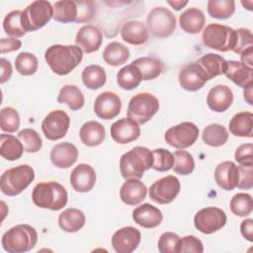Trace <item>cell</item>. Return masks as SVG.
Listing matches in <instances>:
<instances>
[{
    "mask_svg": "<svg viewBox=\"0 0 253 253\" xmlns=\"http://www.w3.org/2000/svg\"><path fill=\"white\" fill-rule=\"evenodd\" d=\"M83 58V50L77 45L53 44L44 52V59L51 71L57 75L69 74L79 65Z\"/></svg>",
    "mask_w": 253,
    "mask_h": 253,
    "instance_id": "cell-1",
    "label": "cell"
},
{
    "mask_svg": "<svg viewBox=\"0 0 253 253\" xmlns=\"http://www.w3.org/2000/svg\"><path fill=\"white\" fill-rule=\"evenodd\" d=\"M32 200L39 208L59 211L66 206L68 194L66 189L58 182H42L33 189Z\"/></svg>",
    "mask_w": 253,
    "mask_h": 253,
    "instance_id": "cell-2",
    "label": "cell"
},
{
    "mask_svg": "<svg viewBox=\"0 0 253 253\" xmlns=\"http://www.w3.org/2000/svg\"><path fill=\"white\" fill-rule=\"evenodd\" d=\"M152 151L143 146H135L121 156L120 171L126 180H140L144 172L152 167Z\"/></svg>",
    "mask_w": 253,
    "mask_h": 253,
    "instance_id": "cell-3",
    "label": "cell"
},
{
    "mask_svg": "<svg viewBox=\"0 0 253 253\" xmlns=\"http://www.w3.org/2000/svg\"><path fill=\"white\" fill-rule=\"evenodd\" d=\"M38 241V232L30 224H18L8 229L1 239L2 247L9 253H24L32 250Z\"/></svg>",
    "mask_w": 253,
    "mask_h": 253,
    "instance_id": "cell-4",
    "label": "cell"
},
{
    "mask_svg": "<svg viewBox=\"0 0 253 253\" xmlns=\"http://www.w3.org/2000/svg\"><path fill=\"white\" fill-rule=\"evenodd\" d=\"M35 179V171L28 164L18 165L6 170L0 179L1 192L9 197L21 194Z\"/></svg>",
    "mask_w": 253,
    "mask_h": 253,
    "instance_id": "cell-5",
    "label": "cell"
},
{
    "mask_svg": "<svg viewBox=\"0 0 253 253\" xmlns=\"http://www.w3.org/2000/svg\"><path fill=\"white\" fill-rule=\"evenodd\" d=\"M236 37V30L217 23L209 24L202 35L203 42L207 47L222 52L234 49Z\"/></svg>",
    "mask_w": 253,
    "mask_h": 253,
    "instance_id": "cell-6",
    "label": "cell"
},
{
    "mask_svg": "<svg viewBox=\"0 0 253 253\" xmlns=\"http://www.w3.org/2000/svg\"><path fill=\"white\" fill-rule=\"evenodd\" d=\"M53 18V6L45 0H37L22 11L21 22L26 32H35L45 26Z\"/></svg>",
    "mask_w": 253,
    "mask_h": 253,
    "instance_id": "cell-7",
    "label": "cell"
},
{
    "mask_svg": "<svg viewBox=\"0 0 253 253\" xmlns=\"http://www.w3.org/2000/svg\"><path fill=\"white\" fill-rule=\"evenodd\" d=\"M159 110L158 99L147 92L134 95L127 106V118L135 121L138 125H143L150 121Z\"/></svg>",
    "mask_w": 253,
    "mask_h": 253,
    "instance_id": "cell-8",
    "label": "cell"
},
{
    "mask_svg": "<svg viewBox=\"0 0 253 253\" xmlns=\"http://www.w3.org/2000/svg\"><path fill=\"white\" fill-rule=\"evenodd\" d=\"M147 30L155 38H167L176 28V17L167 8L159 6L153 8L146 18Z\"/></svg>",
    "mask_w": 253,
    "mask_h": 253,
    "instance_id": "cell-9",
    "label": "cell"
},
{
    "mask_svg": "<svg viewBox=\"0 0 253 253\" xmlns=\"http://www.w3.org/2000/svg\"><path fill=\"white\" fill-rule=\"evenodd\" d=\"M199 137V127L191 122H183L166 130L164 138L166 142L178 149L192 146Z\"/></svg>",
    "mask_w": 253,
    "mask_h": 253,
    "instance_id": "cell-10",
    "label": "cell"
},
{
    "mask_svg": "<svg viewBox=\"0 0 253 253\" xmlns=\"http://www.w3.org/2000/svg\"><path fill=\"white\" fill-rule=\"evenodd\" d=\"M227 220V216L219 208L208 207L200 210L194 216L195 227L205 234H211L221 229Z\"/></svg>",
    "mask_w": 253,
    "mask_h": 253,
    "instance_id": "cell-11",
    "label": "cell"
},
{
    "mask_svg": "<svg viewBox=\"0 0 253 253\" xmlns=\"http://www.w3.org/2000/svg\"><path fill=\"white\" fill-rule=\"evenodd\" d=\"M181 189L180 181L173 175H168L155 181L149 188V198L160 205L170 204L178 196Z\"/></svg>",
    "mask_w": 253,
    "mask_h": 253,
    "instance_id": "cell-12",
    "label": "cell"
},
{
    "mask_svg": "<svg viewBox=\"0 0 253 253\" xmlns=\"http://www.w3.org/2000/svg\"><path fill=\"white\" fill-rule=\"evenodd\" d=\"M70 126L69 116L62 110L51 111L43 119L42 129L48 140H58L65 136Z\"/></svg>",
    "mask_w": 253,
    "mask_h": 253,
    "instance_id": "cell-13",
    "label": "cell"
},
{
    "mask_svg": "<svg viewBox=\"0 0 253 253\" xmlns=\"http://www.w3.org/2000/svg\"><path fill=\"white\" fill-rule=\"evenodd\" d=\"M178 79L181 87L190 92L200 90L209 81L206 72L197 62L183 66L179 72Z\"/></svg>",
    "mask_w": 253,
    "mask_h": 253,
    "instance_id": "cell-14",
    "label": "cell"
},
{
    "mask_svg": "<svg viewBox=\"0 0 253 253\" xmlns=\"http://www.w3.org/2000/svg\"><path fill=\"white\" fill-rule=\"evenodd\" d=\"M141 240L140 231L132 226H125L117 230L112 236V245L118 253L134 251Z\"/></svg>",
    "mask_w": 253,
    "mask_h": 253,
    "instance_id": "cell-15",
    "label": "cell"
},
{
    "mask_svg": "<svg viewBox=\"0 0 253 253\" xmlns=\"http://www.w3.org/2000/svg\"><path fill=\"white\" fill-rule=\"evenodd\" d=\"M122 109L120 97L111 91L99 94L94 103V112L100 119L112 120L116 118Z\"/></svg>",
    "mask_w": 253,
    "mask_h": 253,
    "instance_id": "cell-16",
    "label": "cell"
},
{
    "mask_svg": "<svg viewBox=\"0 0 253 253\" xmlns=\"http://www.w3.org/2000/svg\"><path fill=\"white\" fill-rule=\"evenodd\" d=\"M110 132L112 138L116 142L120 144H126L139 137L140 127L135 121L129 118H123L111 126Z\"/></svg>",
    "mask_w": 253,
    "mask_h": 253,
    "instance_id": "cell-17",
    "label": "cell"
},
{
    "mask_svg": "<svg viewBox=\"0 0 253 253\" xmlns=\"http://www.w3.org/2000/svg\"><path fill=\"white\" fill-rule=\"evenodd\" d=\"M96 183V172L89 164L81 163L70 174V184L79 193H87L93 189Z\"/></svg>",
    "mask_w": 253,
    "mask_h": 253,
    "instance_id": "cell-18",
    "label": "cell"
},
{
    "mask_svg": "<svg viewBox=\"0 0 253 253\" xmlns=\"http://www.w3.org/2000/svg\"><path fill=\"white\" fill-rule=\"evenodd\" d=\"M103 42L101 31L93 25H85L79 29L75 37V43L84 52L92 53L97 51Z\"/></svg>",
    "mask_w": 253,
    "mask_h": 253,
    "instance_id": "cell-19",
    "label": "cell"
},
{
    "mask_svg": "<svg viewBox=\"0 0 253 253\" xmlns=\"http://www.w3.org/2000/svg\"><path fill=\"white\" fill-rule=\"evenodd\" d=\"M49 158L55 167L69 168L77 161L78 149L70 142H60L51 148Z\"/></svg>",
    "mask_w": 253,
    "mask_h": 253,
    "instance_id": "cell-20",
    "label": "cell"
},
{
    "mask_svg": "<svg viewBox=\"0 0 253 253\" xmlns=\"http://www.w3.org/2000/svg\"><path fill=\"white\" fill-rule=\"evenodd\" d=\"M239 179L238 166L232 161L219 163L214 170V181L222 190L231 191L237 187Z\"/></svg>",
    "mask_w": 253,
    "mask_h": 253,
    "instance_id": "cell-21",
    "label": "cell"
},
{
    "mask_svg": "<svg viewBox=\"0 0 253 253\" xmlns=\"http://www.w3.org/2000/svg\"><path fill=\"white\" fill-rule=\"evenodd\" d=\"M233 102V93L227 85L218 84L212 87L207 96L209 108L216 113L226 111Z\"/></svg>",
    "mask_w": 253,
    "mask_h": 253,
    "instance_id": "cell-22",
    "label": "cell"
},
{
    "mask_svg": "<svg viewBox=\"0 0 253 253\" xmlns=\"http://www.w3.org/2000/svg\"><path fill=\"white\" fill-rule=\"evenodd\" d=\"M223 74L241 88L253 85V68L245 65L241 61L226 60Z\"/></svg>",
    "mask_w": 253,
    "mask_h": 253,
    "instance_id": "cell-23",
    "label": "cell"
},
{
    "mask_svg": "<svg viewBox=\"0 0 253 253\" xmlns=\"http://www.w3.org/2000/svg\"><path fill=\"white\" fill-rule=\"evenodd\" d=\"M132 218L135 223L144 228H154L161 223L163 215L159 209L145 203L133 210Z\"/></svg>",
    "mask_w": 253,
    "mask_h": 253,
    "instance_id": "cell-24",
    "label": "cell"
},
{
    "mask_svg": "<svg viewBox=\"0 0 253 253\" xmlns=\"http://www.w3.org/2000/svg\"><path fill=\"white\" fill-rule=\"evenodd\" d=\"M147 188L139 179H128L120 190L121 200L128 206L140 204L146 197Z\"/></svg>",
    "mask_w": 253,
    "mask_h": 253,
    "instance_id": "cell-25",
    "label": "cell"
},
{
    "mask_svg": "<svg viewBox=\"0 0 253 253\" xmlns=\"http://www.w3.org/2000/svg\"><path fill=\"white\" fill-rule=\"evenodd\" d=\"M121 37L127 43L140 45L146 42L149 34L147 27L141 21L130 20L124 24L121 30Z\"/></svg>",
    "mask_w": 253,
    "mask_h": 253,
    "instance_id": "cell-26",
    "label": "cell"
},
{
    "mask_svg": "<svg viewBox=\"0 0 253 253\" xmlns=\"http://www.w3.org/2000/svg\"><path fill=\"white\" fill-rule=\"evenodd\" d=\"M206 23V18L202 10L192 7L185 10L179 17L181 29L188 34L200 33Z\"/></svg>",
    "mask_w": 253,
    "mask_h": 253,
    "instance_id": "cell-27",
    "label": "cell"
},
{
    "mask_svg": "<svg viewBox=\"0 0 253 253\" xmlns=\"http://www.w3.org/2000/svg\"><path fill=\"white\" fill-rule=\"evenodd\" d=\"M79 136L83 144L90 147L98 146L106 137V129L102 124L95 121H89L81 126Z\"/></svg>",
    "mask_w": 253,
    "mask_h": 253,
    "instance_id": "cell-28",
    "label": "cell"
},
{
    "mask_svg": "<svg viewBox=\"0 0 253 253\" xmlns=\"http://www.w3.org/2000/svg\"><path fill=\"white\" fill-rule=\"evenodd\" d=\"M229 131L239 137L253 136V114L240 112L234 115L229 122Z\"/></svg>",
    "mask_w": 253,
    "mask_h": 253,
    "instance_id": "cell-29",
    "label": "cell"
},
{
    "mask_svg": "<svg viewBox=\"0 0 253 253\" xmlns=\"http://www.w3.org/2000/svg\"><path fill=\"white\" fill-rule=\"evenodd\" d=\"M85 214L82 211L74 208L64 210L58 216L59 227L66 232L79 231L85 224Z\"/></svg>",
    "mask_w": 253,
    "mask_h": 253,
    "instance_id": "cell-30",
    "label": "cell"
},
{
    "mask_svg": "<svg viewBox=\"0 0 253 253\" xmlns=\"http://www.w3.org/2000/svg\"><path fill=\"white\" fill-rule=\"evenodd\" d=\"M196 62L204 69L209 80L223 74L225 71L226 60L216 53H207Z\"/></svg>",
    "mask_w": 253,
    "mask_h": 253,
    "instance_id": "cell-31",
    "label": "cell"
},
{
    "mask_svg": "<svg viewBox=\"0 0 253 253\" xmlns=\"http://www.w3.org/2000/svg\"><path fill=\"white\" fill-rule=\"evenodd\" d=\"M57 102L60 104H66L72 111H78L84 106L85 98L79 87L67 84L59 90Z\"/></svg>",
    "mask_w": 253,
    "mask_h": 253,
    "instance_id": "cell-32",
    "label": "cell"
},
{
    "mask_svg": "<svg viewBox=\"0 0 253 253\" xmlns=\"http://www.w3.org/2000/svg\"><path fill=\"white\" fill-rule=\"evenodd\" d=\"M79 15L77 1L63 0L53 4V19L59 23H72L77 21Z\"/></svg>",
    "mask_w": 253,
    "mask_h": 253,
    "instance_id": "cell-33",
    "label": "cell"
},
{
    "mask_svg": "<svg viewBox=\"0 0 253 253\" xmlns=\"http://www.w3.org/2000/svg\"><path fill=\"white\" fill-rule=\"evenodd\" d=\"M129 55V50L125 44L119 42H112L105 47L103 59L109 65L119 66L126 63Z\"/></svg>",
    "mask_w": 253,
    "mask_h": 253,
    "instance_id": "cell-34",
    "label": "cell"
},
{
    "mask_svg": "<svg viewBox=\"0 0 253 253\" xmlns=\"http://www.w3.org/2000/svg\"><path fill=\"white\" fill-rule=\"evenodd\" d=\"M131 64L136 66L142 76V80H152L158 77L163 69L162 63L158 58L151 56H143L134 59Z\"/></svg>",
    "mask_w": 253,
    "mask_h": 253,
    "instance_id": "cell-35",
    "label": "cell"
},
{
    "mask_svg": "<svg viewBox=\"0 0 253 253\" xmlns=\"http://www.w3.org/2000/svg\"><path fill=\"white\" fill-rule=\"evenodd\" d=\"M24 151L22 142L11 134L2 133L0 136V154L9 161H15L21 158Z\"/></svg>",
    "mask_w": 253,
    "mask_h": 253,
    "instance_id": "cell-36",
    "label": "cell"
},
{
    "mask_svg": "<svg viewBox=\"0 0 253 253\" xmlns=\"http://www.w3.org/2000/svg\"><path fill=\"white\" fill-rule=\"evenodd\" d=\"M141 81V73L133 64L124 66L117 74V83L124 90H132L136 88Z\"/></svg>",
    "mask_w": 253,
    "mask_h": 253,
    "instance_id": "cell-37",
    "label": "cell"
},
{
    "mask_svg": "<svg viewBox=\"0 0 253 253\" xmlns=\"http://www.w3.org/2000/svg\"><path fill=\"white\" fill-rule=\"evenodd\" d=\"M83 84L91 90H97L103 87L107 80L105 69L97 64H92L84 68L81 75Z\"/></svg>",
    "mask_w": 253,
    "mask_h": 253,
    "instance_id": "cell-38",
    "label": "cell"
},
{
    "mask_svg": "<svg viewBox=\"0 0 253 253\" xmlns=\"http://www.w3.org/2000/svg\"><path fill=\"white\" fill-rule=\"evenodd\" d=\"M202 139L210 146L218 147L228 140V132L222 125L211 124L204 128Z\"/></svg>",
    "mask_w": 253,
    "mask_h": 253,
    "instance_id": "cell-39",
    "label": "cell"
},
{
    "mask_svg": "<svg viewBox=\"0 0 253 253\" xmlns=\"http://www.w3.org/2000/svg\"><path fill=\"white\" fill-rule=\"evenodd\" d=\"M235 12L233 0H210L208 2V13L211 17L220 20L230 18Z\"/></svg>",
    "mask_w": 253,
    "mask_h": 253,
    "instance_id": "cell-40",
    "label": "cell"
},
{
    "mask_svg": "<svg viewBox=\"0 0 253 253\" xmlns=\"http://www.w3.org/2000/svg\"><path fill=\"white\" fill-rule=\"evenodd\" d=\"M22 11L14 10L6 15L3 21V29L5 33L12 38L23 37L27 32L24 30L21 22Z\"/></svg>",
    "mask_w": 253,
    "mask_h": 253,
    "instance_id": "cell-41",
    "label": "cell"
},
{
    "mask_svg": "<svg viewBox=\"0 0 253 253\" xmlns=\"http://www.w3.org/2000/svg\"><path fill=\"white\" fill-rule=\"evenodd\" d=\"M39 61L34 53L23 51L20 52L15 59L16 70L24 76L33 75L38 69Z\"/></svg>",
    "mask_w": 253,
    "mask_h": 253,
    "instance_id": "cell-42",
    "label": "cell"
},
{
    "mask_svg": "<svg viewBox=\"0 0 253 253\" xmlns=\"http://www.w3.org/2000/svg\"><path fill=\"white\" fill-rule=\"evenodd\" d=\"M18 139L22 142L24 151L36 153L42 146V140L40 134L33 128H24L18 133Z\"/></svg>",
    "mask_w": 253,
    "mask_h": 253,
    "instance_id": "cell-43",
    "label": "cell"
},
{
    "mask_svg": "<svg viewBox=\"0 0 253 253\" xmlns=\"http://www.w3.org/2000/svg\"><path fill=\"white\" fill-rule=\"evenodd\" d=\"M252 198L247 193H237L230 200V211L237 216H247L252 211Z\"/></svg>",
    "mask_w": 253,
    "mask_h": 253,
    "instance_id": "cell-44",
    "label": "cell"
},
{
    "mask_svg": "<svg viewBox=\"0 0 253 253\" xmlns=\"http://www.w3.org/2000/svg\"><path fill=\"white\" fill-rule=\"evenodd\" d=\"M175 162L173 170L180 175H189L195 169V161L191 153L186 150H177L174 152Z\"/></svg>",
    "mask_w": 253,
    "mask_h": 253,
    "instance_id": "cell-45",
    "label": "cell"
},
{
    "mask_svg": "<svg viewBox=\"0 0 253 253\" xmlns=\"http://www.w3.org/2000/svg\"><path fill=\"white\" fill-rule=\"evenodd\" d=\"M153 164L152 169L158 172H166L173 168L175 158L173 153L164 148H156L152 150Z\"/></svg>",
    "mask_w": 253,
    "mask_h": 253,
    "instance_id": "cell-46",
    "label": "cell"
},
{
    "mask_svg": "<svg viewBox=\"0 0 253 253\" xmlns=\"http://www.w3.org/2000/svg\"><path fill=\"white\" fill-rule=\"evenodd\" d=\"M0 126L3 131L15 132L20 126L19 113L12 107L3 108L0 112Z\"/></svg>",
    "mask_w": 253,
    "mask_h": 253,
    "instance_id": "cell-47",
    "label": "cell"
},
{
    "mask_svg": "<svg viewBox=\"0 0 253 253\" xmlns=\"http://www.w3.org/2000/svg\"><path fill=\"white\" fill-rule=\"evenodd\" d=\"M180 236L172 231L164 232L158 240V250L160 253H177Z\"/></svg>",
    "mask_w": 253,
    "mask_h": 253,
    "instance_id": "cell-48",
    "label": "cell"
},
{
    "mask_svg": "<svg viewBox=\"0 0 253 253\" xmlns=\"http://www.w3.org/2000/svg\"><path fill=\"white\" fill-rule=\"evenodd\" d=\"M203 251H204L203 243L198 237L194 235H187L183 238H180L177 253H185V252L202 253Z\"/></svg>",
    "mask_w": 253,
    "mask_h": 253,
    "instance_id": "cell-49",
    "label": "cell"
},
{
    "mask_svg": "<svg viewBox=\"0 0 253 253\" xmlns=\"http://www.w3.org/2000/svg\"><path fill=\"white\" fill-rule=\"evenodd\" d=\"M236 42L234 49L232 50L235 53L240 54L243 50L247 49L250 46H253V37L250 30L245 28H239L236 30Z\"/></svg>",
    "mask_w": 253,
    "mask_h": 253,
    "instance_id": "cell-50",
    "label": "cell"
},
{
    "mask_svg": "<svg viewBox=\"0 0 253 253\" xmlns=\"http://www.w3.org/2000/svg\"><path fill=\"white\" fill-rule=\"evenodd\" d=\"M239 179L237 188L242 190H249L253 187V165L238 166Z\"/></svg>",
    "mask_w": 253,
    "mask_h": 253,
    "instance_id": "cell-51",
    "label": "cell"
},
{
    "mask_svg": "<svg viewBox=\"0 0 253 253\" xmlns=\"http://www.w3.org/2000/svg\"><path fill=\"white\" fill-rule=\"evenodd\" d=\"M79 15L76 23H84L90 21L95 14V3L91 0H77Z\"/></svg>",
    "mask_w": 253,
    "mask_h": 253,
    "instance_id": "cell-52",
    "label": "cell"
},
{
    "mask_svg": "<svg viewBox=\"0 0 253 253\" xmlns=\"http://www.w3.org/2000/svg\"><path fill=\"white\" fill-rule=\"evenodd\" d=\"M252 143H244L238 146L235 150L234 158L240 165H253Z\"/></svg>",
    "mask_w": 253,
    "mask_h": 253,
    "instance_id": "cell-53",
    "label": "cell"
},
{
    "mask_svg": "<svg viewBox=\"0 0 253 253\" xmlns=\"http://www.w3.org/2000/svg\"><path fill=\"white\" fill-rule=\"evenodd\" d=\"M1 52L6 53L18 50L22 46V42L15 38H2L0 41Z\"/></svg>",
    "mask_w": 253,
    "mask_h": 253,
    "instance_id": "cell-54",
    "label": "cell"
},
{
    "mask_svg": "<svg viewBox=\"0 0 253 253\" xmlns=\"http://www.w3.org/2000/svg\"><path fill=\"white\" fill-rule=\"evenodd\" d=\"M0 64H1V78H0V83L3 84L6 81H8L12 75L13 69H12V65L10 63L9 60H7L6 58L2 57L0 59Z\"/></svg>",
    "mask_w": 253,
    "mask_h": 253,
    "instance_id": "cell-55",
    "label": "cell"
},
{
    "mask_svg": "<svg viewBox=\"0 0 253 253\" xmlns=\"http://www.w3.org/2000/svg\"><path fill=\"white\" fill-rule=\"evenodd\" d=\"M240 231L242 236L248 241H253V220L251 218L244 219L240 224Z\"/></svg>",
    "mask_w": 253,
    "mask_h": 253,
    "instance_id": "cell-56",
    "label": "cell"
},
{
    "mask_svg": "<svg viewBox=\"0 0 253 253\" xmlns=\"http://www.w3.org/2000/svg\"><path fill=\"white\" fill-rule=\"evenodd\" d=\"M241 62L252 68L253 66V46L248 47L240 53Z\"/></svg>",
    "mask_w": 253,
    "mask_h": 253,
    "instance_id": "cell-57",
    "label": "cell"
},
{
    "mask_svg": "<svg viewBox=\"0 0 253 253\" xmlns=\"http://www.w3.org/2000/svg\"><path fill=\"white\" fill-rule=\"evenodd\" d=\"M167 3L170 6H172L175 10L179 11L188 4V1H167Z\"/></svg>",
    "mask_w": 253,
    "mask_h": 253,
    "instance_id": "cell-58",
    "label": "cell"
},
{
    "mask_svg": "<svg viewBox=\"0 0 253 253\" xmlns=\"http://www.w3.org/2000/svg\"><path fill=\"white\" fill-rule=\"evenodd\" d=\"M252 86L253 85H250V86L244 88V99L247 101V103L249 105H253V103H252Z\"/></svg>",
    "mask_w": 253,
    "mask_h": 253,
    "instance_id": "cell-59",
    "label": "cell"
}]
</instances>
